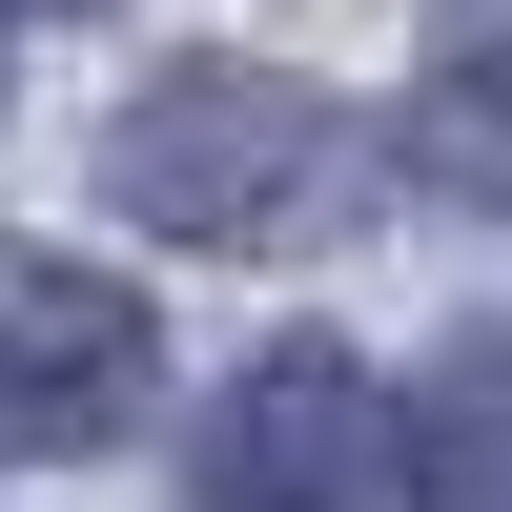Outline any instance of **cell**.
I'll return each instance as SVG.
<instances>
[{"label": "cell", "instance_id": "6da1fadb", "mask_svg": "<svg viewBox=\"0 0 512 512\" xmlns=\"http://www.w3.org/2000/svg\"><path fill=\"white\" fill-rule=\"evenodd\" d=\"M328 185H349V103L287 62H185L103 123V205L164 246H287Z\"/></svg>", "mask_w": 512, "mask_h": 512}, {"label": "cell", "instance_id": "7a4b0ae2", "mask_svg": "<svg viewBox=\"0 0 512 512\" xmlns=\"http://www.w3.org/2000/svg\"><path fill=\"white\" fill-rule=\"evenodd\" d=\"M205 492L226 512H410L431 492V431H410L349 349H267L226 390V431H205Z\"/></svg>", "mask_w": 512, "mask_h": 512}, {"label": "cell", "instance_id": "3957f363", "mask_svg": "<svg viewBox=\"0 0 512 512\" xmlns=\"http://www.w3.org/2000/svg\"><path fill=\"white\" fill-rule=\"evenodd\" d=\"M164 390L144 287H103L82 246H0V451H123Z\"/></svg>", "mask_w": 512, "mask_h": 512}, {"label": "cell", "instance_id": "277c9868", "mask_svg": "<svg viewBox=\"0 0 512 512\" xmlns=\"http://www.w3.org/2000/svg\"><path fill=\"white\" fill-rule=\"evenodd\" d=\"M431 492H472V512H512V328H472V349L431 369Z\"/></svg>", "mask_w": 512, "mask_h": 512}, {"label": "cell", "instance_id": "5b68a950", "mask_svg": "<svg viewBox=\"0 0 512 512\" xmlns=\"http://www.w3.org/2000/svg\"><path fill=\"white\" fill-rule=\"evenodd\" d=\"M431 144L512 185V0H451L431 21Z\"/></svg>", "mask_w": 512, "mask_h": 512}]
</instances>
